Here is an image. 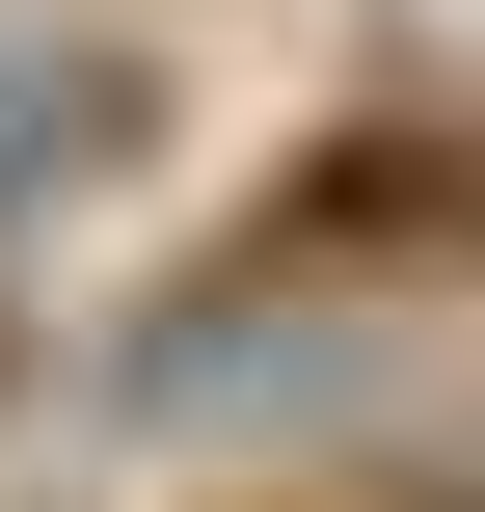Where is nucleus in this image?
I'll use <instances>...</instances> for the list:
<instances>
[{"instance_id": "f257e3e1", "label": "nucleus", "mask_w": 485, "mask_h": 512, "mask_svg": "<svg viewBox=\"0 0 485 512\" xmlns=\"http://www.w3.org/2000/svg\"><path fill=\"white\" fill-rule=\"evenodd\" d=\"M162 135H189V81H162L135 0H0V243L27 216H108Z\"/></svg>"}, {"instance_id": "f03ea898", "label": "nucleus", "mask_w": 485, "mask_h": 512, "mask_svg": "<svg viewBox=\"0 0 485 512\" xmlns=\"http://www.w3.org/2000/svg\"><path fill=\"white\" fill-rule=\"evenodd\" d=\"M0 405H27V324H0Z\"/></svg>"}]
</instances>
